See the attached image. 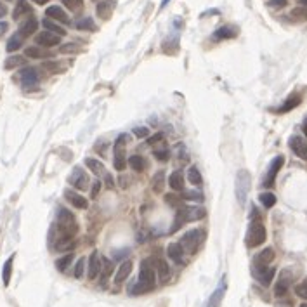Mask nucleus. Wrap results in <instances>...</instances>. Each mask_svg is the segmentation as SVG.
I'll list each match as a JSON object with an SVG mask.
<instances>
[{
  "label": "nucleus",
  "mask_w": 307,
  "mask_h": 307,
  "mask_svg": "<svg viewBox=\"0 0 307 307\" xmlns=\"http://www.w3.org/2000/svg\"><path fill=\"white\" fill-rule=\"evenodd\" d=\"M156 285V272L151 266V260H143L141 264V272L137 283L132 287V293H146V291L153 290Z\"/></svg>",
  "instance_id": "nucleus-1"
},
{
  "label": "nucleus",
  "mask_w": 307,
  "mask_h": 307,
  "mask_svg": "<svg viewBox=\"0 0 307 307\" xmlns=\"http://www.w3.org/2000/svg\"><path fill=\"white\" fill-rule=\"evenodd\" d=\"M54 228L57 229L59 235L68 236V238H75V235L78 233V224H76V219L68 208L59 207L56 212V226Z\"/></svg>",
  "instance_id": "nucleus-2"
},
{
  "label": "nucleus",
  "mask_w": 307,
  "mask_h": 307,
  "mask_svg": "<svg viewBox=\"0 0 307 307\" xmlns=\"http://www.w3.org/2000/svg\"><path fill=\"white\" fill-rule=\"evenodd\" d=\"M268 238V233H266V228H264L262 219L259 217L257 210L252 212V222H250V228L247 231V247L248 248H255L260 247V245L266 241Z\"/></svg>",
  "instance_id": "nucleus-3"
},
{
  "label": "nucleus",
  "mask_w": 307,
  "mask_h": 307,
  "mask_svg": "<svg viewBox=\"0 0 307 307\" xmlns=\"http://www.w3.org/2000/svg\"><path fill=\"white\" fill-rule=\"evenodd\" d=\"M203 238H205L203 229H191V231H188L179 239V245L184 250V253H191L193 255V253L198 252L199 243L203 241Z\"/></svg>",
  "instance_id": "nucleus-4"
},
{
  "label": "nucleus",
  "mask_w": 307,
  "mask_h": 307,
  "mask_svg": "<svg viewBox=\"0 0 307 307\" xmlns=\"http://www.w3.org/2000/svg\"><path fill=\"white\" fill-rule=\"evenodd\" d=\"M127 141H128L127 134H120L118 139L115 141V158H113V165H115V168L120 172L127 167V156H125Z\"/></svg>",
  "instance_id": "nucleus-5"
},
{
  "label": "nucleus",
  "mask_w": 307,
  "mask_h": 307,
  "mask_svg": "<svg viewBox=\"0 0 307 307\" xmlns=\"http://www.w3.org/2000/svg\"><path fill=\"white\" fill-rule=\"evenodd\" d=\"M236 198L241 205L245 203V199H247V195L250 191V174L247 170H239L236 174Z\"/></svg>",
  "instance_id": "nucleus-6"
},
{
  "label": "nucleus",
  "mask_w": 307,
  "mask_h": 307,
  "mask_svg": "<svg viewBox=\"0 0 307 307\" xmlns=\"http://www.w3.org/2000/svg\"><path fill=\"white\" fill-rule=\"evenodd\" d=\"M68 182L72 184L75 189H78V191H85V189H89V177L82 167L73 168L72 174H70V177H68Z\"/></svg>",
  "instance_id": "nucleus-7"
},
{
  "label": "nucleus",
  "mask_w": 307,
  "mask_h": 307,
  "mask_svg": "<svg viewBox=\"0 0 307 307\" xmlns=\"http://www.w3.org/2000/svg\"><path fill=\"white\" fill-rule=\"evenodd\" d=\"M283 163H285V158L281 155L276 156V158L271 162V165H269V170H268V176H266V179H264V186H266V188H272V186H274L276 176L279 174V170H281Z\"/></svg>",
  "instance_id": "nucleus-8"
},
{
  "label": "nucleus",
  "mask_w": 307,
  "mask_h": 307,
  "mask_svg": "<svg viewBox=\"0 0 307 307\" xmlns=\"http://www.w3.org/2000/svg\"><path fill=\"white\" fill-rule=\"evenodd\" d=\"M290 283H291V271L290 269H283L281 274H279L278 283H276V287H274V295L276 297L287 295L288 288H290Z\"/></svg>",
  "instance_id": "nucleus-9"
},
{
  "label": "nucleus",
  "mask_w": 307,
  "mask_h": 307,
  "mask_svg": "<svg viewBox=\"0 0 307 307\" xmlns=\"http://www.w3.org/2000/svg\"><path fill=\"white\" fill-rule=\"evenodd\" d=\"M288 146L293 153H295L299 158L306 160L307 162V143L302 139L300 136H291L290 141H288Z\"/></svg>",
  "instance_id": "nucleus-10"
},
{
  "label": "nucleus",
  "mask_w": 307,
  "mask_h": 307,
  "mask_svg": "<svg viewBox=\"0 0 307 307\" xmlns=\"http://www.w3.org/2000/svg\"><path fill=\"white\" fill-rule=\"evenodd\" d=\"M276 274V269L274 268H253V276H255V279L259 281L260 285H264V287H269L272 281V278H274Z\"/></svg>",
  "instance_id": "nucleus-11"
},
{
  "label": "nucleus",
  "mask_w": 307,
  "mask_h": 307,
  "mask_svg": "<svg viewBox=\"0 0 307 307\" xmlns=\"http://www.w3.org/2000/svg\"><path fill=\"white\" fill-rule=\"evenodd\" d=\"M186 222H191V219H189V207H184V205H181V207H177L176 219H174V226L170 228V233L179 231V229L182 228Z\"/></svg>",
  "instance_id": "nucleus-12"
},
{
  "label": "nucleus",
  "mask_w": 307,
  "mask_h": 307,
  "mask_svg": "<svg viewBox=\"0 0 307 307\" xmlns=\"http://www.w3.org/2000/svg\"><path fill=\"white\" fill-rule=\"evenodd\" d=\"M45 18H49V19H52V21H57V23H63V24L72 23L70 16L59 7V5H51V7H47V11H45Z\"/></svg>",
  "instance_id": "nucleus-13"
},
{
  "label": "nucleus",
  "mask_w": 307,
  "mask_h": 307,
  "mask_svg": "<svg viewBox=\"0 0 307 307\" xmlns=\"http://www.w3.org/2000/svg\"><path fill=\"white\" fill-rule=\"evenodd\" d=\"M101 272V255L99 252L94 250L89 257V266H87V276L89 279H96Z\"/></svg>",
  "instance_id": "nucleus-14"
},
{
  "label": "nucleus",
  "mask_w": 307,
  "mask_h": 307,
  "mask_svg": "<svg viewBox=\"0 0 307 307\" xmlns=\"http://www.w3.org/2000/svg\"><path fill=\"white\" fill-rule=\"evenodd\" d=\"M274 260V250L271 247L264 248L262 252H259L253 259V268H268L269 264Z\"/></svg>",
  "instance_id": "nucleus-15"
},
{
  "label": "nucleus",
  "mask_w": 307,
  "mask_h": 307,
  "mask_svg": "<svg viewBox=\"0 0 307 307\" xmlns=\"http://www.w3.org/2000/svg\"><path fill=\"white\" fill-rule=\"evenodd\" d=\"M36 42H38V45H42V47H47V49L56 47V45L61 42V36L45 30V32H40L38 35H36Z\"/></svg>",
  "instance_id": "nucleus-16"
},
{
  "label": "nucleus",
  "mask_w": 307,
  "mask_h": 307,
  "mask_svg": "<svg viewBox=\"0 0 307 307\" xmlns=\"http://www.w3.org/2000/svg\"><path fill=\"white\" fill-rule=\"evenodd\" d=\"M19 80L21 84L24 85V87H32V85L38 84V70L36 68H24L19 72Z\"/></svg>",
  "instance_id": "nucleus-17"
},
{
  "label": "nucleus",
  "mask_w": 307,
  "mask_h": 307,
  "mask_svg": "<svg viewBox=\"0 0 307 307\" xmlns=\"http://www.w3.org/2000/svg\"><path fill=\"white\" fill-rule=\"evenodd\" d=\"M32 14H33V9H32V5L28 4V0H18L16 7H14V11H12V19L19 21L21 18L32 16Z\"/></svg>",
  "instance_id": "nucleus-18"
},
{
  "label": "nucleus",
  "mask_w": 307,
  "mask_h": 307,
  "mask_svg": "<svg viewBox=\"0 0 307 307\" xmlns=\"http://www.w3.org/2000/svg\"><path fill=\"white\" fill-rule=\"evenodd\" d=\"M116 7V2L115 0H101L99 4H97L96 7V12L97 16L101 18V19H109L113 14V11H115Z\"/></svg>",
  "instance_id": "nucleus-19"
},
{
  "label": "nucleus",
  "mask_w": 307,
  "mask_h": 307,
  "mask_svg": "<svg viewBox=\"0 0 307 307\" xmlns=\"http://www.w3.org/2000/svg\"><path fill=\"white\" fill-rule=\"evenodd\" d=\"M64 198L68 199L75 208H80V210H85V208L89 207L87 199H85L82 195H78L76 191H73V189H66V191H64Z\"/></svg>",
  "instance_id": "nucleus-20"
},
{
  "label": "nucleus",
  "mask_w": 307,
  "mask_h": 307,
  "mask_svg": "<svg viewBox=\"0 0 307 307\" xmlns=\"http://www.w3.org/2000/svg\"><path fill=\"white\" fill-rule=\"evenodd\" d=\"M236 35H238V28H236V26H231V24H224V26L217 28V32L214 33V35H212V40H216V42H219V40L235 38Z\"/></svg>",
  "instance_id": "nucleus-21"
},
{
  "label": "nucleus",
  "mask_w": 307,
  "mask_h": 307,
  "mask_svg": "<svg viewBox=\"0 0 307 307\" xmlns=\"http://www.w3.org/2000/svg\"><path fill=\"white\" fill-rule=\"evenodd\" d=\"M167 255L168 259L172 260L174 264H179V266H182L184 264V250L181 248L179 243H170L167 247Z\"/></svg>",
  "instance_id": "nucleus-22"
},
{
  "label": "nucleus",
  "mask_w": 307,
  "mask_h": 307,
  "mask_svg": "<svg viewBox=\"0 0 307 307\" xmlns=\"http://www.w3.org/2000/svg\"><path fill=\"white\" fill-rule=\"evenodd\" d=\"M155 269H156V274H158L160 281H168L170 278V266L167 264V260H163L162 257H156L155 259Z\"/></svg>",
  "instance_id": "nucleus-23"
},
{
  "label": "nucleus",
  "mask_w": 307,
  "mask_h": 307,
  "mask_svg": "<svg viewBox=\"0 0 307 307\" xmlns=\"http://www.w3.org/2000/svg\"><path fill=\"white\" fill-rule=\"evenodd\" d=\"M36 28H38V21H36L33 16H30L28 19L24 21V23L19 26L18 33H19L21 36H24V38H28V36H32L33 33L36 32Z\"/></svg>",
  "instance_id": "nucleus-24"
},
{
  "label": "nucleus",
  "mask_w": 307,
  "mask_h": 307,
  "mask_svg": "<svg viewBox=\"0 0 307 307\" xmlns=\"http://www.w3.org/2000/svg\"><path fill=\"white\" fill-rule=\"evenodd\" d=\"M24 56L32 57V59H45V57H51L52 54L45 47H42V45H32V47H26Z\"/></svg>",
  "instance_id": "nucleus-25"
},
{
  "label": "nucleus",
  "mask_w": 307,
  "mask_h": 307,
  "mask_svg": "<svg viewBox=\"0 0 307 307\" xmlns=\"http://www.w3.org/2000/svg\"><path fill=\"white\" fill-rule=\"evenodd\" d=\"M132 272V262L130 260H124V262L120 264L118 269H116V276H115V283L120 285V283H124L125 279L130 276Z\"/></svg>",
  "instance_id": "nucleus-26"
},
{
  "label": "nucleus",
  "mask_w": 307,
  "mask_h": 307,
  "mask_svg": "<svg viewBox=\"0 0 307 307\" xmlns=\"http://www.w3.org/2000/svg\"><path fill=\"white\" fill-rule=\"evenodd\" d=\"M300 101H302V97H300L299 94H291V96H288L287 101H285V103L281 104L278 109H276V113H288V111H291L293 108H297V106H299Z\"/></svg>",
  "instance_id": "nucleus-27"
},
{
  "label": "nucleus",
  "mask_w": 307,
  "mask_h": 307,
  "mask_svg": "<svg viewBox=\"0 0 307 307\" xmlns=\"http://www.w3.org/2000/svg\"><path fill=\"white\" fill-rule=\"evenodd\" d=\"M168 186H170L172 191H182L184 189V174L181 170L172 172L170 177H168Z\"/></svg>",
  "instance_id": "nucleus-28"
},
{
  "label": "nucleus",
  "mask_w": 307,
  "mask_h": 307,
  "mask_svg": "<svg viewBox=\"0 0 307 307\" xmlns=\"http://www.w3.org/2000/svg\"><path fill=\"white\" fill-rule=\"evenodd\" d=\"M23 42H24V36H21L19 33H14V35L9 38L7 45H5V49H7V52H16L19 51L21 47H23Z\"/></svg>",
  "instance_id": "nucleus-29"
},
{
  "label": "nucleus",
  "mask_w": 307,
  "mask_h": 307,
  "mask_svg": "<svg viewBox=\"0 0 307 307\" xmlns=\"http://www.w3.org/2000/svg\"><path fill=\"white\" fill-rule=\"evenodd\" d=\"M26 64V57L24 56H9L4 63V68L5 70H16L19 66H24Z\"/></svg>",
  "instance_id": "nucleus-30"
},
{
  "label": "nucleus",
  "mask_w": 307,
  "mask_h": 307,
  "mask_svg": "<svg viewBox=\"0 0 307 307\" xmlns=\"http://www.w3.org/2000/svg\"><path fill=\"white\" fill-rule=\"evenodd\" d=\"M42 26H44L47 32H51V33H56V35H59V36H64L66 35V30L64 28H61L59 24L57 23H54L52 19H49V18H45L44 21H42Z\"/></svg>",
  "instance_id": "nucleus-31"
},
{
  "label": "nucleus",
  "mask_w": 307,
  "mask_h": 307,
  "mask_svg": "<svg viewBox=\"0 0 307 307\" xmlns=\"http://www.w3.org/2000/svg\"><path fill=\"white\" fill-rule=\"evenodd\" d=\"M85 165H87L89 170H90L94 176H103V174H104V165L101 163L99 160H96V158H85Z\"/></svg>",
  "instance_id": "nucleus-32"
},
{
  "label": "nucleus",
  "mask_w": 307,
  "mask_h": 307,
  "mask_svg": "<svg viewBox=\"0 0 307 307\" xmlns=\"http://www.w3.org/2000/svg\"><path fill=\"white\" fill-rule=\"evenodd\" d=\"M101 272H103V279H101V285H106V281H108V278L111 276V272H113L111 260L106 259V257H103V259H101Z\"/></svg>",
  "instance_id": "nucleus-33"
},
{
  "label": "nucleus",
  "mask_w": 307,
  "mask_h": 307,
  "mask_svg": "<svg viewBox=\"0 0 307 307\" xmlns=\"http://www.w3.org/2000/svg\"><path fill=\"white\" fill-rule=\"evenodd\" d=\"M127 163L130 165V167L134 168L136 172H143L144 168H146V160H144L143 156H139V155L128 156V158H127Z\"/></svg>",
  "instance_id": "nucleus-34"
},
{
  "label": "nucleus",
  "mask_w": 307,
  "mask_h": 307,
  "mask_svg": "<svg viewBox=\"0 0 307 307\" xmlns=\"http://www.w3.org/2000/svg\"><path fill=\"white\" fill-rule=\"evenodd\" d=\"M75 26L78 30H89V32H96V30H97L96 23H94V21H92V18H89V16L76 19L75 21Z\"/></svg>",
  "instance_id": "nucleus-35"
},
{
  "label": "nucleus",
  "mask_w": 307,
  "mask_h": 307,
  "mask_svg": "<svg viewBox=\"0 0 307 307\" xmlns=\"http://www.w3.org/2000/svg\"><path fill=\"white\" fill-rule=\"evenodd\" d=\"M12 262H14V255H11L4 264V269H2V279H4V285L9 287L11 283V276H12Z\"/></svg>",
  "instance_id": "nucleus-36"
},
{
  "label": "nucleus",
  "mask_w": 307,
  "mask_h": 307,
  "mask_svg": "<svg viewBox=\"0 0 307 307\" xmlns=\"http://www.w3.org/2000/svg\"><path fill=\"white\" fill-rule=\"evenodd\" d=\"M224 291H226V285H220L216 291H214V295L210 297V302H208V307H219L220 302H222V297H224Z\"/></svg>",
  "instance_id": "nucleus-37"
},
{
  "label": "nucleus",
  "mask_w": 307,
  "mask_h": 307,
  "mask_svg": "<svg viewBox=\"0 0 307 307\" xmlns=\"http://www.w3.org/2000/svg\"><path fill=\"white\" fill-rule=\"evenodd\" d=\"M72 262H73V253H66V255H63L61 259L56 260V269L61 272H64L70 268V264Z\"/></svg>",
  "instance_id": "nucleus-38"
},
{
  "label": "nucleus",
  "mask_w": 307,
  "mask_h": 307,
  "mask_svg": "<svg viewBox=\"0 0 307 307\" xmlns=\"http://www.w3.org/2000/svg\"><path fill=\"white\" fill-rule=\"evenodd\" d=\"M163 186H165V174L160 170L158 174H155V177H153V191L162 193L163 191Z\"/></svg>",
  "instance_id": "nucleus-39"
},
{
  "label": "nucleus",
  "mask_w": 307,
  "mask_h": 307,
  "mask_svg": "<svg viewBox=\"0 0 307 307\" xmlns=\"http://www.w3.org/2000/svg\"><path fill=\"white\" fill-rule=\"evenodd\" d=\"M259 201L266 208H271L276 205V196L272 193H262V195H259Z\"/></svg>",
  "instance_id": "nucleus-40"
},
{
  "label": "nucleus",
  "mask_w": 307,
  "mask_h": 307,
  "mask_svg": "<svg viewBox=\"0 0 307 307\" xmlns=\"http://www.w3.org/2000/svg\"><path fill=\"white\" fill-rule=\"evenodd\" d=\"M188 181L193 184V186H199V184H201V174H199V170L196 167H189Z\"/></svg>",
  "instance_id": "nucleus-41"
},
{
  "label": "nucleus",
  "mask_w": 307,
  "mask_h": 307,
  "mask_svg": "<svg viewBox=\"0 0 307 307\" xmlns=\"http://www.w3.org/2000/svg\"><path fill=\"white\" fill-rule=\"evenodd\" d=\"M290 16L291 19H295V21H307V7H304V5L295 7L290 12Z\"/></svg>",
  "instance_id": "nucleus-42"
},
{
  "label": "nucleus",
  "mask_w": 307,
  "mask_h": 307,
  "mask_svg": "<svg viewBox=\"0 0 307 307\" xmlns=\"http://www.w3.org/2000/svg\"><path fill=\"white\" fill-rule=\"evenodd\" d=\"M64 7H68L72 12H78L84 7V0H61Z\"/></svg>",
  "instance_id": "nucleus-43"
},
{
  "label": "nucleus",
  "mask_w": 307,
  "mask_h": 307,
  "mask_svg": "<svg viewBox=\"0 0 307 307\" xmlns=\"http://www.w3.org/2000/svg\"><path fill=\"white\" fill-rule=\"evenodd\" d=\"M84 271H85V257H80L75 264V269H73V278L80 279L84 276Z\"/></svg>",
  "instance_id": "nucleus-44"
},
{
  "label": "nucleus",
  "mask_w": 307,
  "mask_h": 307,
  "mask_svg": "<svg viewBox=\"0 0 307 307\" xmlns=\"http://www.w3.org/2000/svg\"><path fill=\"white\" fill-rule=\"evenodd\" d=\"M182 201H184V199H182V196H181V195H172V193H170V195H165V203H167V205H170V207H181V205H182Z\"/></svg>",
  "instance_id": "nucleus-45"
},
{
  "label": "nucleus",
  "mask_w": 307,
  "mask_h": 307,
  "mask_svg": "<svg viewBox=\"0 0 307 307\" xmlns=\"http://www.w3.org/2000/svg\"><path fill=\"white\" fill-rule=\"evenodd\" d=\"M295 293L300 297V299L307 300V279H304L302 283H299L295 287Z\"/></svg>",
  "instance_id": "nucleus-46"
},
{
  "label": "nucleus",
  "mask_w": 307,
  "mask_h": 307,
  "mask_svg": "<svg viewBox=\"0 0 307 307\" xmlns=\"http://www.w3.org/2000/svg\"><path fill=\"white\" fill-rule=\"evenodd\" d=\"M181 196H182V199H193V201H201L203 199V196H201L199 191H186Z\"/></svg>",
  "instance_id": "nucleus-47"
},
{
  "label": "nucleus",
  "mask_w": 307,
  "mask_h": 307,
  "mask_svg": "<svg viewBox=\"0 0 307 307\" xmlns=\"http://www.w3.org/2000/svg\"><path fill=\"white\" fill-rule=\"evenodd\" d=\"M155 158L160 160V162H167V160L170 158V153H168L167 148H162V149L156 148L155 149Z\"/></svg>",
  "instance_id": "nucleus-48"
},
{
  "label": "nucleus",
  "mask_w": 307,
  "mask_h": 307,
  "mask_svg": "<svg viewBox=\"0 0 307 307\" xmlns=\"http://www.w3.org/2000/svg\"><path fill=\"white\" fill-rule=\"evenodd\" d=\"M80 47L76 44H64L59 47V52L61 54H70V52H78Z\"/></svg>",
  "instance_id": "nucleus-49"
},
{
  "label": "nucleus",
  "mask_w": 307,
  "mask_h": 307,
  "mask_svg": "<svg viewBox=\"0 0 307 307\" xmlns=\"http://www.w3.org/2000/svg\"><path fill=\"white\" fill-rule=\"evenodd\" d=\"M132 132H134V136L139 137V139H144V137L149 136V130L146 127H136Z\"/></svg>",
  "instance_id": "nucleus-50"
},
{
  "label": "nucleus",
  "mask_w": 307,
  "mask_h": 307,
  "mask_svg": "<svg viewBox=\"0 0 307 307\" xmlns=\"http://www.w3.org/2000/svg\"><path fill=\"white\" fill-rule=\"evenodd\" d=\"M268 5H269V7H272V9H281V7H285V5H287V0H269Z\"/></svg>",
  "instance_id": "nucleus-51"
},
{
  "label": "nucleus",
  "mask_w": 307,
  "mask_h": 307,
  "mask_svg": "<svg viewBox=\"0 0 307 307\" xmlns=\"http://www.w3.org/2000/svg\"><path fill=\"white\" fill-rule=\"evenodd\" d=\"M104 184H106V188H109V189H113L115 188V182H113V177H111V174H108V172H106V174H104Z\"/></svg>",
  "instance_id": "nucleus-52"
},
{
  "label": "nucleus",
  "mask_w": 307,
  "mask_h": 307,
  "mask_svg": "<svg viewBox=\"0 0 307 307\" xmlns=\"http://www.w3.org/2000/svg\"><path fill=\"white\" fill-rule=\"evenodd\" d=\"M44 68L45 70H51V72H61V66H59V64H57V63H45L44 64Z\"/></svg>",
  "instance_id": "nucleus-53"
},
{
  "label": "nucleus",
  "mask_w": 307,
  "mask_h": 307,
  "mask_svg": "<svg viewBox=\"0 0 307 307\" xmlns=\"http://www.w3.org/2000/svg\"><path fill=\"white\" fill-rule=\"evenodd\" d=\"M99 189H101V181H96L94 186H92V198H96L99 195Z\"/></svg>",
  "instance_id": "nucleus-54"
},
{
  "label": "nucleus",
  "mask_w": 307,
  "mask_h": 307,
  "mask_svg": "<svg viewBox=\"0 0 307 307\" xmlns=\"http://www.w3.org/2000/svg\"><path fill=\"white\" fill-rule=\"evenodd\" d=\"M163 141V134H155V136L151 137V139L148 141L149 144H156V143H162Z\"/></svg>",
  "instance_id": "nucleus-55"
},
{
  "label": "nucleus",
  "mask_w": 307,
  "mask_h": 307,
  "mask_svg": "<svg viewBox=\"0 0 307 307\" xmlns=\"http://www.w3.org/2000/svg\"><path fill=\"white\" fill-rule=\"evenodd\" d=\"M7 28H9V24L5 23V21H2V23H0V36H4V33L7 32Z\"/></svg>",
  "instance_id": "nucleus-56"
},
{
  "label": "nucleus",
  "mask_w": 307,
  "mask_h": 307,
  "mask_svg": "<svg viewBox=\"0 0 307 307\" xmlns=\"http://www.w3.org/2000/svg\"><path fill=\"white\" fill-rule=\"evenodd\" d=\"M5 14H7V7H5V5L2 4V0H0V18H4Z\"/></svg>",
  "instance_id": "nucleus-57"
},
{
  "label": "nucleus",
  "mask_w": 307,
  "mask_h": 307,
  "mask_svg": "<svg viewBox=\"0 0 307 307\" xmlns=\"http://www.w3.org/2000/svg\"><path fill=\"white\" fill-rule=\"evenodd\" d=\"M33 2H35V4H38V5H45L49 0H33Z\"/></svg>",
  "instance_id": "nucleus-58"
},
{
  "label": "nucleus",
  "mask_w": 307,
  "mask_h": 307,
  "mask_svg": "<svg viewBox=\"0 0 307 307\" xmlns=\"http://www.w3.org/2000/svg\"><path fill=\"white\" fill-rule=\"evenodd\" d=\"M302 128H304V134H306V137H307V118L304 120V125H302Z\"/></svg>",
  "instance_id": "nucleus-59"
},
{
  "label": "nucleus",
  "mask_w": 307,
  "mask_h": 307,
  "mask_svg": "<svg viewBox=\"0 0 307 307\" xmlns=\"http://www.w3.org/2000/svg\"><path fill=\"white\" fill-rule=\"evenodd\" d=\"M300 5H304V7H307V0H299Z\"/></svg>",
  "instance_id": "nucleus-60"
},
{
  "label": "nucleus",
  "mask_w": 307,
  "mask_h": 307,
  "mask_svg": "<svg viewBox=\"0 0 307 307\" xmlns=\"http://www.w3.org/2000/svg\"><path fill=\"white\" fill-rule=\"evenodd\" d=\"M168 2H170V0H163V2H162V7H165V5H167Z\"/></svg>",
  "instance_id": "nucleus-61"
},
{
  "label": "nucleus",
  "mask_w": 307,
  "mask_h": 307,
  "mask_svg": "<svg viewBox=\"0 0 307 307\" xmlns=\"http://www.w3.org/2000/svg\"><path fill=\"white\" fill-rule=\"evenodd\" d=\"M300 307H307V304H300Z\"/></svg>",
  "instance_id": "nucleus-62"
}]
</instances>
